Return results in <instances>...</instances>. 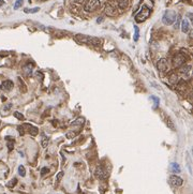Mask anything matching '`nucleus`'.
<instances>
[{
  "mask_svg": "<svg viewBox=\"0 0 193 194\" xmlns=\"http://www.w3.org/2000/svg\"><path fill=\"white\" fill-rule=\"evenodd\" d=\"M18 174L22 176V177H24V176L26 175V170H25V167L23 165L18 166Z\"/></svg>",
  "mask_w": 193,
  "mask_h": 194,
  "instance_id": "20",
  "label": "nucleus"
},
{
  "mask_svg": "<svg viewBox=\"0 0 193 194\" xmlns=\"http://www.w3.org/2000/svg\"><path fill=\"white\" fill-rule=\"evenodd\" d=\"M185 62H186V57H185L182 54H177V55H175V57H174L173 59V63L175 67L180 68L182 65H185Z\"/></svg>",
  "mask_w": 193,
  "mask_h": 194,
  "instance_id": "7",
  "label": "nucleus"
},
{
  "mask_svg": "<svg viewBox=\"0 0 193 194\" xmlns=\"http://www.w3.org/2000/svg\"><path fill=\"white\" fill-rule=\"evenodd\" d=\"M179 71H180V73H182V74L188 75L191 71V65H182L180 68H179Z\"/></svg>",
  "mask_w": 193,
  "mask_h": 194,
  "instance_id": "15",
  "label": "nucleus"
},
{
  "mask_svg": "<svg viewBox=\"0 0 193 194\" xmlns=\"http://www.w3.org/2000/svg\"><path fill=\"white\" fill-rule=\"evenodd\" d=\"M14 87V84H13V81H5L2 83V84L0 85V89L1 90H3V91H10V90H12V88Z\"/></svg>",
  "mask_w": 193,
  "mask_h": 194,
  "instance_id": "10",
  "label": "nucleus"
},
{
  "mask_svg": "<svg viewBox=\"0 0 193 194\" xmlns=\"http://www.w3.org/2000/svg\"><path fill=\"white\" fill-rule=\"evenodd\" d=\"M14 117L17 118L18 120H24L25 119V117L23 116V114L18 113V112H15V113H14Z\"/></svg>",
  "mask_w": 193,
  "mask_h": 194,
  "instance_id": "25",
  "label": "nucleus"
},
{
  "mask_svg": "<svg viewBox=\"0 0 193 194\" xmlns=\"http://www.w3.org/2000/svg\"><path fill=\"white\" fill-rule=\"evenodd\" d=\"M181 31L183 33H188L190 31V25H189L188 19H182L181 21Z\"/></svg>",
  "mask_w": 193,
  "mask_h": 194,
  "instance_id": "12",
  "label": "nucleus"
},
{
  "mask_svg": "<svg viewBox=\"0 0 193 194\" xmlns=\"http://www.w3.org/2000/svg\"><path fill=\"white\" fill-rule=\"evenodd\" d=\"M166 125L169 126V129H172V130H174V129H175V127H174V125H173V122H172V120L169 119V117H167V119H166Z\"/></svg>",
  "mask_w": 193,
  "mask_h": 194,
  "instance_id": "27",
  "label": "nucleus"
},
{
  "mask_svg": "<svg viewBox=\"0 0 193 194\" xmlns=\"http://www.w3.org/2000/svg\"><path fill=\"white\" fill-rule=\"evenodd\" d=\"M24 71L27 75H31L32 74V65H30V63L26 65L24 67Z\"/></svg>",
  "mask_w": 193,
  "mask_h": 194,
  "instance_id": "17",
  "label": "nucleus"
},
{
  "mask_svg": "<svg viewBox=\"0 0 193 194\" xmlns=\"http://www.w3.org/2000/svg\"><path fill=\"white\" fill-rule=\"evenodd\" d=\"M171 170L173 173H180V167L177 163H172L171 164Z\"/></svg>",
  "mask_w": 193,
  "mask_h": 194,
  "instance_id": "18",
  "label": "nucleus"
},
{
  "mask_svg": "<svg viewBox=\"0 0 193 194\" xmlns=\"http://www.w3.org/2000/svg\"><path fill=\"white\" fill-rule=\"evenodd\" d=\"M118 7L120 9H127L129 5V0H118Z\"/></svg>",
  "mask_w": 193,
  "mask_h": 194,
  "instance_id": "16",
  "label": "nucleus"
},
{
  "mask_svg": "<svg viewBox=\"0 0 193 194\" xmlns=\"http://www.w3.org/2000/svg\"><path fill=\"white\" fill-rule=\"evenodd\" d=\"M101 5L100 0H88L84 7V10L86 12H94L96 10H98Z\"/></svg>",
  "mask_w": 193,
  "mask_h": 194,
  "instance_id": "4",
  "label": "nucleus"
},
{
  "mask_svg": "<svg viewBox=\"0 0 193 194\" xmlns=\"http://www.w3.org/2000/svg\"><path fill=\"white\" fill-rule=\"evenodd\" d=\"M49 139H48V137H46V136H43V138H42V146L45 148V147H47V145H48V143H49Z\"/></svg>",
  "mask_w": 193,
  "mask_h": 194,
  "instance_id": "23",
  "label": "nucleus"
},
{
  "mask_svg": "<svg viewBox=\"0 0 193 194\" xmlns=\"http://www.w3.org/2000/svg\"><path fill=\"white\" fill-rule=\"evenodd\" d=\"M84 1L85 0H75V2H77V3H83Z\"/></svg>",
  "mask_w": 193,
  "mask_h": 194,
  "instance_id": "32",
  "label": "nucleus"
},
{
  "mask_svg": "<svg viewBox=\"0 0 193 194\" xmlns=\"http://www.w3.org/2000/svg\"><path fill=\"white\" fill-rule=\"evenodd\" d=\"M169 83H171V84H175V85H176L177 83H178V81H179L177 73H176V72L169 73Z\"/></svg>",
  "mask_w": 193,
  "mask_h": 194,
  "instance_id": "13",
  "label": "nucleus"
},
{
  "mask_svg": "<svg viewBox=\"0 0 193 194\" xmlns=\"http://www.w3.org/2000/svg\"><path fill=\"white\" fill-rule=\"evenodd\" d=\"M3 3H5V2H3V0H0V7H2Z\"/></svg>",
  "mask_w": 193,
  "mask_h": 194,
  "instance_id": "33",
  "label": "nucleus"
},
{
  "mask_svg": "<svg viewBox=\"0 0 193 194\" xmlns=\"http://www.w3.org/2000/svg\"><path fill=\"white\" fill-rule=\"evenodd\" d=\"M104 12H105V14L107 15V16H115V15L117 14V11H116V9L112 5H109V3H106V5H105Z\"/></svg>",
  "mask_w": 193,
  "mask_h": 194,
  "instance_id": "9",
  "label": "nucleus"
},
{
  "mask_svg": "<svg viewBox=\"0 0 193 194\" xmlns=\"http://www.w3.org/2000/svg\"><path fill=\"white\" fill-rule=\"evenodd\" d=\"M94 175H96V177L98 178V179L104 180L109 177V173L106 172V170L104 167H102V166H98L96 170V172H94Z\"/></svg>",
  "mask_w": 193,
  "mask_h": 194,
  "instance_id": "6",
  "label": "nucleus"
},
{
  "mask_svg": "<svg viewBox=\"0 0 193 194\" xmlns=\"http://www.w3.org/2000/svg\"><path fill=\"white\" fill-rule=\"evenodd\" d=\"M75 40L77 43L80 44H87V45H92V46H100L102 44L101 39L96 38V37H89L85 36V34H76L75 36Z\"/></svg>",
  "mask_w": 193,
  "mask_h": 194,
  "instance_id": "1",
  "label": "nucleus"
},
{
  "mask_svg": "<svg viewBox=\"0 0 193 194\" xmlns=\"http://www.w3.org/2000/svg\"><path fill=\"white\" fill-rule=\"evenodd\" d=\"M23 2H24V0H16V2H15V5H14V9L15 10L19 9V8L22 7Z\"/></svg>",
  "mask_w": 193,
  "mask_h": 194,
  "instance_id": "22",
  "label": "nucleus"
},
{
  "mask_svg": "<svg viewBox=\"0 0 193 194\" xmlns=\"http://www.w3.org/2000/svg\"><path fill=\"white\" fill-rule=\"evenodd\" d=\"M177 90L180 92L181 94H185L187 91V83L183 79H179L177 83Z\"/></svg>",
  "mask_w": 193,
  "mask_h": 194,
  "instance_id": "11",
  "label": "nucleus"
},
{
  "mask_svg": "<svg viewBox=\"0 0 193 194\" xmlns=\"http://www.w3.org/2000/svg\"><path fill=\"white\" fill-rule=\"evenodd\" d=\"M151 99L153 100V102H154V108H157L158 105H159V99H158L157 97H154V96H151Z\"/></svg>",
  "mask_w": 193,
  "mask_h": 194,
  "instance_id": "28",
  "label": "nucleus"
},
{
  "mask_svg": "<svg viewBox=\"0 0 193 194\" xmlns=\"http://www.w3.org/2000/svg\"><path fill=\"white\" fill-rule=\"evenodd\" d=\"M169 185H171L172 187L178 188V187H180V186H182L183 180L177 175H171V176H169Z\"/></svg>",
  "mask_w": 193,
  "mask_h": 194,
  "instance_id": "5",
  "label": "nucleus"
},
{
  "mask_svg": "<svg viewBox=\"0 0 193 194\" xmlns=\"http://www.w3.org/2000/svg\"><path fill=\"white\" fill-rule=\"evenodd\" d=\"M134 41L136 42V41H138V38H140V29H138V26H134Z\"/></svg>",
  "mask_w": 193,
  "mask_h": 194,
  "instance_id": "19",
  "label": "nucleus"
},
{
  "mask_svg": "<svg viewBox=\"0 0 193 194\" xmlns=\"http://www.w3.org/2000/svg\"><path fill=\"white\" fill-rule=\"evenodd\" d=\"M167 60L165 59V58H161V59L158 60L157 62V68L158 70H159L160 72H165L167 70V67H169V65H167Z\"/></svg>",
  "mask_w": 193,
  "mask_h": 194,
  "instance_id": "8",
  "label": "nucleus"
},
{
  "mask_svg": "<svg viewBox=\"0 0 193 194\" xmlns=\"http://www.w3.org/2000/svg\"><path fill=\"white\" fill-rule=\"evenodd\" d=\"M63 175H65V173H63V172L58 173V175L56 176V183H59V182H60V180L62 179Z\"/></svg>",
  "mask_w": 193,
  "mask_h": 194,
  "instance_id": "21",
  "label": "nucleus"
},
{
  "mask_svg": "<svg viewBox=\"0 0 193 194\" xmlns=\"http://www.w3.org/2000/svg\"><path fill=\"white\" fill-rule=\"evenodd\" d=\"M17 130L19 131V134H21V135L24 134L25 131H24V128H23V127H21V126H19V127H17Z\"/></svg>",
  "mask_w": 193,
  "mask_h": 194,
  "instance_id": "31",
  "label": "nucleus"
},
{
  "mask_svg": "<svg viewBox=\"0 0 193 194\" xmlns=\"http://www.w3.org/2000/svg\"><path fill=\"white\" fill-rule=\"evenodd\" d=\"M16 182H17V179H16V178H13V179L11 180V181H10L9 183H8V187H9V188L14 187V186L16 185Z\"/></svg>",
  "mask_w": 193,
  "mask_h": 194,
  "instance_id": "26",
  "label": "nucleus"
},
{
  "mask_svg": "<svg viewBox=\"0 0 193 194\" xmlns=\"http://www.w3.org/2000/svg\"><path fill=\"white\" fill-rule=\"evenodd\" d=\"M23 127L24 128H27V129L29 130V132H30V133H31V135H36L38 134V132H39V130L36 129V127H33V126H31V125H29V123H25L24 126H23Z\"/></svg>",
  "mask_w": 193,
  "mask_h": 194,
  "instance_id": "14",
  "label": "nucleus"
},
{
  "mask_svg": "<svg viewBox=\"0 0 193 194\" xmlns=\"http://www.w3.org/2000/svg\"><path fill=\"white\" fill-rule=\"evenodd\" d=\"M102 21H103V18H98V21H96V22H98V23H102Z\"/></svg>",
  "mask_w": 193,
  "mask_h": 194,
  "instance_id": "34",
  "label": "nucleus"
},
{
  "mask_svg": "<svg viewBox=\"0 0 193 194\" xmlns=\"http://www.w3.org/2000/svg\"><path fill=\"white\" fill-rule=\"evenodd\" d=\"M176 18H177L176 12H174L172 10H167V11H165L163 17H162V23L164 25H172L175 23Z\"/></svg>",
  "mask_w": 193,
  "mask_h": 194,
  "instance_id": "3",
  "label": "nucleus"
},
{
  "mask_svg": "<svg viewBox=\"0 0 193 194\" xmlns=\"http://www.w3.org/2000/svg\"><path fill=\"white\" fill-rule=\"evenodd\" d=\"M39 10H40V8H34V9H30V10L26 9L25 10V12L26 13H36V12H38Z\"/></svg>",
  "mask_w": 193,
  "mask_h": 194,
  "instance_id": "29",
  "label": "nucleus"
},
{
  "mask_svg": "<svg viewBox=\"0 0 193 194\" xmlns=\"http://www.w3.org/2000/svg\"><path fill=\"white\" fill-rule=\"evenodd\" d=\"M149 15L150 9L148 7H146V5H143L142 9L140 10V12L135 15V21H136V23H143L149 17Z\"/></svg>",
  "mask_w": 193,
  "mask_h": 194,
  "instance_id": "2",
  "label": "nucleus"
},
{
  "mask_svg": "<svg viewBox=\"0 0 193 194\" xmlns=\"http://www.w3.org/2000/svg\"><path fill=\"white\" fill-rule=\"evenodd\" d=\"M46 173H48V168L47 167H43V168H42V170H41V175L44 176Z\"/></svg>",
  "mask_w": 193,
  "mask_h": 194,
  "instance_id": "30",
  "label": "nucleus"
},
{
  "mask_svg": "<svg viewBox=\"0 0 193 194\" xmlns=\"http://www.w3.org/2000/svg\"><path fill=\"white\" fill-rule=\"evenodd\" d=\"M11 141L8 142V148H9V151H11L13 149V146H14V139L10 138Z\"/></svg>",
  "mask_w": 193,
  "mask_h": 194,
  "instance_id": "24",
  "label": "nucleus"
},
{
  "mask_svg": "<svg viewBox=\"0 0 193 194\" xmlns=\"http://www.w3.org/2000/svg\"><path fill=\"white\" fill-rule=\"evenodd\" d=\"M38 1H41V2H44V1H47V0H38Z\"/></svg>",
  "mask_w": 193,
  "mask_h": 194,
  "instance_id": "35",
  "label": "nucleus"
}]
</instances>
